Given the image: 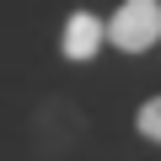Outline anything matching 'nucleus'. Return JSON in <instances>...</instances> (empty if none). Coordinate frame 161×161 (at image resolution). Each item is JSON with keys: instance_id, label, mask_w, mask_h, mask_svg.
Wrapping results in <instances>:
<instances>
[{"instance_id": "obj_1", "label": "nucleus", "mask_w": 161, "mask_h": 161, "mask_svg": "<svg viewBox=\"0 0 161 161\" xmlns=\"http://www.w3.org/2000/svg\"><path fill=\"white\" fill-rule=\"evenodd\" d=\"M108 43L118 54H150L161 43V0H118L108 16Z\"/></svg>"}, {"instance_id": "obj_2", "label": "nucleus", "mask_w": 161, "mask_h": 161, "mask_svg": "<svg viewBox=\"0 0 161 161\" xmlns=\"http://www.w3.org/2000/svg\"><path fill=\"white\" fill-rule=\"evenodd\" d=\"M102 43H108V22H97V11H70V16H64V27H59V54H64L70 64L97 59Z\"/></svg>"}, {"instance_id": "obj_3", "label": "nucleus", "mask_w": 161, "mask_h": 161, "mask_svg": "<svg viewBox=\"0 0 161 161\" xmlns=\"http://www.w3.org/2000/svg\"><path fill=\"white\" fill-rule=\"evenodd\" d=\"M134 134H140V140H150V145H161V92H156V97H145V102L134 108Z\"/></svg>"}]
</instances>
